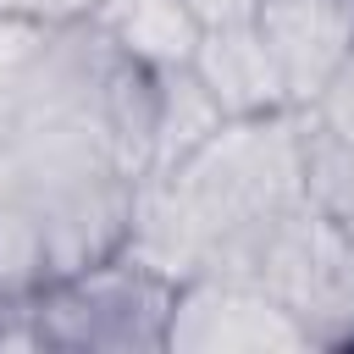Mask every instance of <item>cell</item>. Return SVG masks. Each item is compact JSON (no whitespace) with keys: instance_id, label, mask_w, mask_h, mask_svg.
Here are the masks:
<instances>
[{"instance_id":"cell-1","label":"cell","mask_w":354,"mask_h":354,"mask_svg":"<svg viewBox=\"0 0 354 354\" xmlns=\"http://www.w3.org/2000/svg\"><path fill=\"white\" fill-rule=\"evenodd\" d=\"M177 282L138 254L116 249L83 271L50 277L39 293H28V321L44 348L61 354H149L166 348Z\"/></svg>"},{"instance_id":"cell-2","label":"cell","mask_w":354,"mask_h":354,"mask_svg":"<svg viewBox=\"0 0 354 354\" xmlns=\"http://www.w3.org/2000/svg\"><path fill=\"white\" fill-rule=\"evenodd\" d=\"M221 277L277 293L321 348L354 343V227L326 216L315 199L282 210L266 232H254L249 249Z\"/></svg>"},{"instance_id":"cell-3","label":"cell","mask_w":354,"mask_h":354,"mask_svg":"<svg viewBox=\"0 0 354 354\" xmlns=\"http://www.w3.org/2000/svg\"><path fill=\"white\" fill-rule=\"evenodd\" d=\"M277 348H321L277 293L210 271L177 282L166 354H277Z\"/></svg>"},{"instance_id":"cell-4","label":"cell","mask_w":354,"mask_h":354,"mask_svg":"<svg viewBox=\"0 0 354 354\" xmlns=\"http://www.w3.org/2000/svg\"><path fill=\"white\" fill-rule=\"evenodd\" d=\"M254 28L277 55L293 111H310L354 55V0H260Z\"/></svg>"},{"instance_id":"cell-5","label":"cell","mask_w":354,"mask_h":354,"mask_svg":"<svg viewBox=\"0 0 354 354\" xmlns=\"http://www.w3.org/2000/svg\"><path fill=\"white\" fill-rule=\"evenodd\" d=\"M188 66H194V77L210 88V100L227 111V122L293 111L288 83H282V72H277V55L266 50V39H260L254 22L205 28V39H199V50H194Z\"/></svg>"},{"instance_id":"cell-6","label":"cell","mask_w":354,"mask_h":354,"mask_svg":"<svg viewBox=\"0 0 354 354\" xmlns=\"http://www.w3.org/2000/svg\"><path fill=\"white\" fill-rule=\"evenodd\" d=\"M94 22L105 28V39L144 72H171L188 66L205 28L183 0H100Z\"/></svg>"},{"instance_id":"cell-7","label":"cell","mask_w":354,"mask_h":354,"mask_svg":"<svg viewBox=\"0 0 354 354\" xmlns=\"http://www.w3.org/2000/svg\"><path fill=\"white\" fill-rule=\"evenodd\" d=\"M221 127H227V111L210 100V88L194 77V66L155 72V155H149V171L177 166L183 155H194Z\"/></svg>"},{"instance_id":"cell-8","label":"cell","mask_w":354,"mask_h":354,"mask_svg":"<svg viewBox=\"0 0 354 354\" xmlns=\"http://www.w3.org/2000/svg\"><path fill=\"white\" fill-rule=\"evenodd\" d=\"M50 277H55V266H50L44 227L22 205L0 199V299H28Z\"/></svg>"},{"instance_id":"cell-9","label":"cell","mask_w":354,"mask_h":354,"mask_svg":"<svg viewBox=\"0 0 354 354\" xmlns=\"http://www.w3.org/2000/svg\"><path fill=\"white\" fill-rule=\"evenodd\" d=\"M304 188L326 216L354 227V144L315 127L310 111H304Z\"/></svg>"},{"instance_id":"cell-10","label":"cell","mask_w":354,"mask_h":354,"mask_svg":"<svg viewBox=\"0 0 354 354\" xmlns=\"http://www.w3.org/2000/svg\"><path fill=\"white\" fill-rule=\"evenodd\" d=\"M310 122H315V127H326L332 138L354 144V55H348V66L321 88V100L310 105Z\"/></svg>"},{"instance_id":"cell-11","label":"cell","mask_w":354,"mask_h":354,"mask_svg":"<svg viewBox=\"0 0 354 354\" xmlns=\"http://www.w3.org/2000/svg\"><path fill=\"white\" fill-rule=\"evenodd\" d=\"M194 17H199V28H238V22H254V11H260V0H183Z\"/></svg>"},{"instance_id":"cell-12","label":"cell","mask_w":354,"mask_h":354,"mask_svg":"<svg viewBox=\"0 0 354 354\" xmlns=\"http://www.w3.org/2000/svg\"><path fill=\"white\" fill-rule=\"evenodd\" d=\"M11 304H17V299H0V326H6V315H11Z\"/></svg>"}]
</instances>
